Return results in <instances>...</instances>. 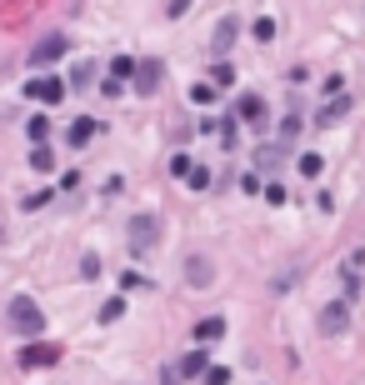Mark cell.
I'll use <instances>...</instances> for the list:
<instances>
[{
  "label": "cell",
  "mask_w": 365,
  "mask_h": 385,
  "mask_svg": "<svg viewBox=\"0 0 365 385\" xmlns=\"http://www.w3.org/2000/svg\"><path fill=\"white\" fill-rule=\"evenodd\" d=\"M185 180H190V190H210V170H205V165H190Z\"/></svg>",
  "instance_id": "603a6c76"
},
{
  "label": "cell",
  "mask_w": 365,
  "mask_h": 385,
  "mask_svg": "<svg viewBox=\"0 0 365 385\" xmlns=\"http://www.w3.org/2000/svg\"><path fill=\"white\" fill-rule=\"evenodd\" d=\"M55 196V190H35V196H26V200H20V205H26V210H40V205H46Z\"/></svg>",
  "instance_id": "83f0119b"
},
{
  "label": "cell",
  "mask_w": 365,
  "mask_h": 385,
  "mask_svg": "<svg viewBox=\"0 0 365 385\" xmlns=\"http://www.w3.org/2000/svg\"><path fill=\"white\" fill-rule=\"evenodd\" d=\"M230 120H245V125H265V100L261 95H241L235 100V115Z\"/></svg>",
  "instance_id": "30bf717a"
},
{
  "label": "cell",
  "mask_w": 365,
  "mask_h": 385,
  "mask_svg": "<svg viewBox=\"0 0 365 385\" xmlns=\"http://www.w3.org/2000/svg\"><path fill=\"white\" fill-rule=\"evenodd\" d=\"M295 135H300V120H295V115H286V125H281V145H286V140H295Z\"/></svg>",
  "instance_id": "f1b7e54d"
},
{
  "label": "cell",
  "mask_w": 365,
  "mask_h": 385,
  "mask_svg": "<svg viewBox=\"0 0 365 385\" xmlns=\"http://www.w3.org/2000/svg\"><path fill=\"white\" fill-rule=\"evenodd\" d=\"M205 85H216V91H225V85H235V71L225 66V60H216V66H210V80Z\"/></svg>",
  "instance_id": "9a60e30c"
},
{
  "label": "cell",
  "mask_w": 365,
  "mask_h": 385,
  "mask_svg": "<svg viewBox=\"0 0 365 385\" xmlns=\"http://www.w3.org/2000/svg\"><path fill=\"white\" fill-rule=\"evenodd\" d=\"M120 315H125V295H111V301L100 306V320L111 326V320H120Z\"/></svg>",
  "instance_id": "ffe728a7"
},
{
  "label": "cell",
  "mask_w": 365,
  "mask_h": 385,
  "mask_svg": "<svg viewBox=\"0 0 365 385\" xmlns=\"http://www.w3.org/2000/svg\"><path fill=\"white\" fill-rule=\"evenodd\" d=\"M255 160H261V170H275V165H281V145H261Z\"/></svg>",
  "instance_id": "7402d4cb"
},
{
  "label": "cell",
  "mask_w": 365,
  "mask_h": 385,
  "mask_svg": "<svg viewBox=\"0 0 365 385\" xmlns=\"http://www.w3.org/2000/svg\"><path fill=\"white\" fill-rule=\"evenodd\" d=\"M340 91H346V80H340V75H326V95H330V100H335V95H340Z\"/></svg>",
  "instance_id": "d6a6232c"
},
{
  "label": "cell",
  "mask_w": 365,
  "mask_h": 385,
  "mask_svg": "<svg viewBox=\"0 0 365 385\" xmlns=\"http://www.w3.org/2000/svg\"><path fill=\"white\" fill-rule=\"evenodd\" d=\"M30 170H40V176H50V170H55V156L46 151V145H35V151H30Z\"/></svg>",
  "instance_id": "e0dca14e"
},
{
  "label": "cell",
  "mask_w": 365,
  "mask_h": 385,
  "mask_svg": "<svg viewBox=\"0 0 365 385\" xmlns=\"http://www.w3.org/2000/svg\"><path fill=\"white\" fill-rule=\"evenodd\" d=\"M26 100L60 105V100H66V80H55V75H35V80H26Z\"/></svg>",
  "instance_id": "277c9868"
},
{
  "label": "cell",
  "mask_w": 365,
  "mask_h": 385,
  "mask_svg": "<svg viewBox=\"0 0 365 385\" xmlns=\"http://www.w3.org/2000/svg\"><path fill=\"white\" fill-rule=\"evenodd\" d=\"M85 80H91V66H75V71H71V85H75V91H85Z\"/></svg>",
  "instance_id": "f546056e"
},
{
  "label": "cell",
  "mask_w": 365,
  "mask_h": 385,
  "mask_svg": "<svg viewBox=\"0 0 365 385\" xmlns=\"http://www.w3.org/2000/svg\"><path fill=\"white\" fill-rule=\"evenodd\" d=\"M26 131H30V140H35V145H46V140H50V115H30Z\"/></svg>",
  "instance_id": "2e32d148"
},
{
  "label": "cell",
  "mask_w": 365,
  "mask_h": 385,
  "mask_svg": "<svg viewBox=\"0 0 365 385\" xmlns=\"http://www.w3.org/2000/svg\"><path fill=\"white\" fill-rule=\"evenodd\" d=\"M350 326V306L346 301H330L326 310H320V335H340Z\"/></svg>",
  "instance_id": "ba28073f"
},
{
  "label": "cell",
  "mask_w": 365,
  "mask_h": 385,
  "mask_svg": "<svg viewBox=\"0 0 365 385\" xmlns=\"http://www.w3.org/2000/svg\"><path fill=\"white\" fill-rule=\"evenodd\" d=\"M176 375H180V380H196V375H205V350H190V355H180Z\"/></svg>",
  "instance_id": "4fadbf2b"
},
{
  "label": "cell",
  "mask_w": 365,
  "mask_h": 385,
  "mask_svg": "<svg viewBox=\"0 0 365 385\" xmlns=\"http://www.w3.org/2000/svg\"><path fill=\"white\" fill-rule=\"evenodd\" d=\"M60 346H50V340H30L26 350H20V370H50V366H60Z\"/></svg>",
  "instance_id": "3957f363"
},
{
  "label": "cell",
  "mask_w": 365,
  "mask_h": 385,
  "mask_svg": "<svg viewBox=\"0 0 365 385\" xmlns=\"http://www.w3.org/2000/svg\"><path fill=\"white\" fill-rule=\"evenodd\" d=\"M241 190H245V196H261V176H255V170H245V176H241Z\"/></svg>",
  "instance_id": "4316f807"
},
{
  "label": "cell",
  "mask_w": 365,
  "mask_h": 385,
  "mask_svg": "<svg viewBox=\"0 0 365 385\" xmlns=\"http://www.w3.org/2000/svg\"><path fill=\"white\" fill-rule=\"evenodd\" d=\"M265 200L270 205H286V185H265Z\"/></svg>",
  "instance_id": "1f68e13d"
},
{
  "label": "cell",
  "mask_w": 365,
  "mask_h": 385,
  "mask_svg": "<svg viewBox=\"0 0 365 385\" xmlns=\"http://www.w3.org/2000/svg\"><path fill=\"white\" fill-rule=\"evenodd\" d=\"M221 335H225V320H221V315H210V320H200V326H196V340H200V346H216Z\"/></svg>",
  "instance_id": "5bb4252c"
},
{
  "label": "cell",
  "mask_w": 365,
  "mask_h": 385,
  "mask_svg": "<svg viewBox=\"0 0 365 385\" xmlns=\"http://www.w3.org/2000/svg\"><path fill=\"white\" fill-rule=\"evenodd\" d=\"M320 165H326L320 156H300V176H306V180H315V176H320Z\"/></svg>",
  "instance_id": "cb8c5ba5"
},
{
  "label": "cell",
  "mask_w": 365,
  "mask_h": 385,
  "mask_svg": "<svg viewBox=\"0 0 365 385\" xmlns=\"http://www.w3.org/2000/svg\"><path fill=\"white\" fill-rule=\"evenodd\" d=\"M355 295H360V275H355V270H346V301H355Z\"/></svg>",
  "instance_id": "4dcf8cb0"
},
{
  "label": "cell",
  "mask_w": 365,
  "mask_h": 385,
  "mask_svg": "<svg viewBox=\"0 0 365 385\" xmlns=\"http://www.w3.org/2000/svg\"><path fill=\"white\" fill-rule=\"evenodd\" d=\"M170 170H176V176H190V156H170Z\"/></svg>",
  "instance_id": "836d02e7"
},
{
  "label": "cell",
  "mask_w": 365,
  "mask_h": 385,
  "mask_svg": "<svg viewBox=\"0 0 365 385\" xmlns=\"http://www.w3.org/2000/svg\"><path fill=\"white\" fill-rule=\"evenodd\" d=\"M6 320H10V330H15V335H26V340H35L40 330H46V310H40L30 295H15L10 310H6Z\"/></svg>",
  "instance_id": "6da1fadb"
},
{
  "label": "cell",
  "mask_w": 365,
  "mask_h": 385,
  "mask_svg": "<svg viewBox=\"0 0 365 385\" xmlns=\"http://www.w3.org/2000/svg\"><path fill=\"white\" fill-rule=\"evenodd\" d=\"M190 100H196V105H216V85L196 80V85H190Z\"/></svg>",
  "instance_id": "44dd1931"
},
{
  "label": "cell",
  "mask_w": 365,
  "mask_h": 385,
  "mask_svg": "<svg viewBox=\"0 0 365 385\" xmlns=\"http://www.w3.org/2000/svg\"><path fill=\"white\" fill-rule=\"evenodd\" d=\"M111 75H115V85H120V80H135V60H131V55H115V60H111Z\"/></svg>",
  "instance_id": "ac0fdd59"
},
{
  "label": "cell",
  "mask_w": 365,
  "mask_h": 385,
  "mask_svg": "<svg viewBox=\"0 0 365 385\" xmlns=\"http://www.w3.org/2000/svg\"><path fill=\"white\" fill-rule=\"evenodd\" d=\"M160 385H180V375H176V366H170V370H160Z\"/></svg>",
  "instance_id": "e575fe53"
},
{
  "label": "cell",
  "mask_w": 365,
  "mask_h": 385,
  "mask_svg": "<svg viewBox=\"0 0 365 385\" xmlns=\"http://www.w3.org/2000/svg\"><path fill=\"white\" fill-rule=\"evenodd\" d=\"M235 40H241V20H235V15H225L221 26H216V35H210V55H216V60H225Z\"/></svg>",
  "instance_id": "5b68a950"
},
{
  "label": "cell",
  "mask_w": 365,
  "mask_h": 385,
  "mask_svg": "<svg viewBox=\"0 0 365 385\" xmlns=\"http://www.w3.org/2000/svg\"><path fill=\"white\" fill-rule=\"evenodd\" d=\"M95 131H100V125L80 115V120L71 125V131H66V140H71V151H85V145H91V140H95Z\"/></svg>",
  "instance_id": "8fae6325"
},
{
  "label": "cell",
  "mask_w": 365,
  "mask_h": 385,
  "mask_svg": "<svg viewBox=\"0 0 365 385\" xmlns=\"http://www.w3.org/2000/svg\"><path fill=\"white\" fill-rule=\"evenodd\" d=\"M205 385H230V370L225 366H205Z\"/></svg>",
  "instance_id": "d4e9b609"
},
{
  "label": "cell",
  "mask_w": 365,
  "mask_h": 385,
  "mask_svg": "<svg viewBox=\"0 0 365 385\" xmlns=\"http://www.w3.org/2000/svg\"><path fill=\"white\" fill-rule=\"evenodd\" d=\"M350 115V95H335V100H326V105H320V125H335V120H346Z\"/></svg>",
  "instance_id": "7c38bea8"
},
{
  "label": "cell",
  "mask_w": 365,
  "mask_h": 385,
  "mask_svg": "<svg viewBox=\"0 0 365 385\" xmlns=\"http://www.w3.org/2000/svg\"><path fill=\"white\" fill-rule=\"evenodd\" d=\"M80 275H85V281H95V275H100V255H95V250L80 261Z\"/></svg>",
  "instance_id": "484cf974"
},
{
  "label": "cell",
  "mask_w": 365,
  "mask_h": 385,
  "mask_svg": "<svg viewBox=\"0 0 365 385\" xmlns=\"http://www.w3.org/2000/svg\"><path fill=\"white\" fill-rule=\"evenodd\" d=\"M125 235H131V250H135V255H150V250H156V235H160V216L140 210V216H131Z\"/></svg>",
  "instance_id": "7a4b0ae2"
},
{
  "label": "cell",
  "mask_w": 365,
  "mask_h": 385,
  "mask_svg": "<svg viewBox=\"0 0 365 385\" xmlns=\"http://www.w3.org/2000/svg\"><path fill=\"white\" fill-rule=\"evenodd\" d=\"M66 50H71V35H46V40L30 50V66H50V60H60Z\"/></svg>",
  "instance_id": "52a82bcc"
},
{
  "label": "cell",
  "mask_w": 365,
  "mask_h": 385,
  "mask_svg": "<svg viewBox=\"0 0 365 385\" xmlns=\"http://www.w3.org/2000/svg\"><path fill=\"white\" fill-rule=\"evenodd\" d=\"M210 281H216V265H210L205 255H190V261H185V285L190 290H205Z\"/></svg>",
  "instance_id": "9c48e42d"
},
{
  "label": "cell",
  "mask_w": 365,
  "mask_h": 385,
  "mask_svg": "<svg viewBox=\"0 0 365 385\" xmlns=\"http://www.w3.org/2000/svg\"><path fill=\"white\" fill-rule=\"evenodd\" d=\"M160 75H165V60H135V91L140 95H156Z\"/></svg>",
  "instance_id": "8992f818"
},
{
  "label": "cell",
  "mask_w": 365,
  "mask_h": 385,
  "mask_svg": "<svg viewBox=\"0 0 365 385\" xmlns=\"http://www.w3.org/2000/svg\"><path fill=\"white\" fill-rule=\"evenodd\" d=\"M250 35L261 40V46H270V40H275V20H270V15H261V20L250 26Z\"/></svg>",
  "instance_id": "d6986e66"
}]
</instances>
